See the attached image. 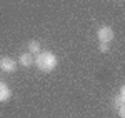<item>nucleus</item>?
<instances>
[{
	"instance_id": "nucleus-1",
	"label": "nucleus",
	"mask_w": 125,
	"mask_h": 118,
	"mask_svg": "<svg viewBox=\"0 0 125 118\" xmlns=\"http://www.w3.org/2000/svg\"><path fill=\"white\" fill-rule=\"evenodd\" d=\"M57 63H58V60L55 57V53H52V52H40L39 55L35 57V65L43 73L53 72L57 68Z\"/></svg>"
},
{
	"instance_id": "nucleus-2",
	"label": "nucleus",
	"mask_w": 125,
	"mask_h": 118,
	"mask_svg": "<svg viewBox=\"0 0 125 118\" xmlns=\"http://www.w3.org/2000/svg\"><path fill=\"white\" fill-rule=\"evenodd\" d=\"M97 37H98V42L100 43H110L114 40V37H115V33H114V28L112 27L104 25V27H100V28L97 30Z\"/></svg>"
},
{
	"instance_id": "nucleus-3",
	"label": "nucleus",
	"mask_w": 125,
	"mask_h": 118,
	"mask_svg": "<svg viewBox=\"0 0 125 118\" xmlns=\"http://www.w3.org/2000/svg\"><path fill=\"white\" fill-rule=\"evenodd\" d=\"M0 68L7 73H13L17 70V60L10 58V57H5V58H0Z\"/></svg>"
},
{
	"instance_id": "nucleus-4",
	"label": "nucleus",
	"mask_w": 125,
	"mask_h": 118,
	"mask_svg": "<svg viewBox=\"0 0 125 118\" xmlns=\"http://www.w3.org/2000/svg\"><path fill=\"white\" fill-rule=\"evenodd\" d=\"M12 98V90L7 83H3V82H0V103H3V101H9Z\"/></svg>"
},
{
	"instance_id": "nucleus-5",
	"label": "nucleus",
	"mask_w": 125,
	"mask_h": 118,
	"mask_svg": "<svg viewBox=\"0 0 125 118\" xmlns=\"http://www.w3.org/2000/svg\"><path fill=\"white\" fill-rule=\"evenodd\" d=\"M19 63L22 67H32V65H35V58L30 52H27V53H22L19 57Z\"/></svg>"
},
{
	"instance_id": "nucleus-6",
	"label": "nucleus",
	"mask_w": 125,
	"mask_h": 118,
	"mask_svg": "<svg viewBox=\"0 0 125 118\" xmlns=\"http://www.w3.org/2000/svg\"><path fill=\"white\" fill-rule=\"evenodd\" d=\"M27 47H29V52L32 53V55H39L40 53V42L39 40H30L29 43H27Z\"/></svg>"
},
{
	"instance_id": "nucleus-7",
	"label": "nucleus",
	"mask_w": 125,
	"mask_h": 118,
	"mask_svg": "<svg viewBox=\"0 0 125 118\" xmlns=\"http://www.w3.org/2000/svg\"><path fill=\"white\" fill-rule=\"evenodd\" d=\"M117 115H118L120 118H125V103H124V105H120V107L117 108Z\"/></svg>"
},
{
	"instance_id": "nucleus-8",
	"label": "nucleus",
	"mask_w": 125,
	"mask_h": 118,
	"mask_svg": "<svg viewBox=\"0 0 125 118\" xmlns=\"http://www.w3.org/2000/svg\"><path fill=\"white\" fill-rule=\"evenodd\" d=\"M108 43H98V50L102 52V53H105V52H108Z\"/></svg>"
},
{
	"instance_id": "nucleus-9",
	"label": "nucleus",
	"mask_w": 125,
	"mask_h": 118,
	"mask_svg": "<svg viewBox=\"0 0 125 118\" xmlns=\"http://www.w3.org/2000/svg\"><path fill=\"white\" fill-rule=\"evenodd\" d=\"M118 97H120V98H122V101L125 103V83L122 85V87H120V91H118Z\"/></svg>"
},
{
	"instance_id": "nucleus-10",
	"label": "nucleus",
	"mask_w": 125,
	"mask_h": 118,
	"mask_svg": "<svg viewBox=\"0 0 125 118\" xmlns=\"http://www.w3.org/2000/svg\"><path fill=\"white\" fill-rule=\"evenodd\" d=\"M120 105H124V101H122V98H120V97H117V98H115V107L118 108Z\"/></svg>"
}]
</instances>
